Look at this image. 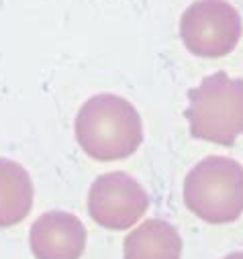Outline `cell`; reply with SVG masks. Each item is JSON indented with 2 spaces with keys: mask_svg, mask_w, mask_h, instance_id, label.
I'll use <instances>...</instances> for the list:
<instances>
[{
  "mask_svg": "<svg viewBox=\"0 0 243 259\" xmlns=\"http://www.w3.org/2000/svg\"><path fill=\"white\" fill-rule=\"evenodd\" d=\"M184 204L211 225H227L243 214V165L225 155L198 161L184 180Z\"/></svg>",
  "mask_w": 243,
  "mask_h": 259,
  "instance_id": "3",
  "label": "cell"
},
{
  "mask_svg": "<svg viewBox=\"0 0 243 259\" xmlns=\"http://www.w3.org/2000/svg\"><path fill=\"white\" fill-rule=\"evenodd\" d=\"M149 206L145 188L125 171H110L92 182L88 212L96 225L110 231L131 229Z\"/></svg>",
  "mask_w": 243,
  "mask_h": 259,
  "instance_id": "5",
  "label": "cell"
},
{
  "mask_svg": "<svg viewBox=\"0 0 243 259\" xmlns=\"http://www.w3.org/2000/svg\"><path fill=\"white\" fill-rule=\"evenodd\" d=\"M86 237V227L76 214L51 210L33 223L29 243L35 259H80Z\"/></svg>",
  "mask_w": 243,
  "mask_h": 259,
  "instance_id": "6",
  "label": "cell"
},
{
  "mask_svg": "<svg viewBox=\"0 0 243 259\" xmlns=\"http://www.w3.org/2000/svg\"><path fill=\"white\" fill-rule=\"evenodd\" d=\"M225 259H243V251H235V253H229Z\"/></svg>",
  "mask_w": 243,
  "mask_h": 259,
  "instance_id": "9",
  "label": "cell"
},
{
  "mask_svg": "<svg viewBox=\"0 0 243 259\" xmlns=\"http://www.w3.org/2000/svg\"><path fill=\"white\" fill-rule=\"evenodd\" d=\"M125 259H180L182 237L178 229L161 219H149L127 235Z\"/></svg>",
  "mask_w": 243,
  "mask_h": 259,
  "instance_id": "8",
  "label": "cell"
},
{
  "mask_svg": "<svg viewBox=\"0 0 243 259\" xmlns=\"http://www.w3.org/2000/svg\"><path fill=\"white\" fill-rule=\"evenodd\" d=\"M76 139L96 161L125 159L143 141V122L137 108L120 96L98 94L88 98L76 116Z\"/></svg>",
  "mask_w": 243,
  "mask_h": 259,
  "instance_id": "1",
  "label": "cell"
},
{
  "mask_svg": "<svg viewBox=\"0 0 243 259\" xmlns=\"http://www.w3.org/2000/svg\"><path fill=\"white\" fill-rule=\"evenodd\" d=\"M184 116L192 137L231 147L243 135V78L227 72L207 76L188 92Z\"/></svg>",
  "mask_w": 243,
  "mask_h": 259,
  "instance_id": "2",
  "label": "cell"
},
{
  "mask_svg": "<svg viewBox=\"0 0 243 259\" xmlns=\"http://www.w3.org/2000/svg\"><path fill=\"white\" fill-rule=\"evenodd\" d=\"M33 198L29 171L13 159L0 157V229L23 223L33 208Z\"/></svg>",
  "mask_w": 243,
  "mask_h": 259,
  "instance_id": "7",
  "label": "cell"
},
{
  "mask_svg": "<svg viewBox=\"0 0 243 259\" xmlns=\"http://www.w3.org/2000/svg\"><path fill=\"white\" fill-rule=\"evenodd\" d=\"M180 37L194 55H229L241 39L239 11L227 0H196L180 17Z\"/></svg>",
  "mask_w": 243,
  "mask_h": 259,
  "instance_id": "4",
  "label": "cell"
}]
</instances>
